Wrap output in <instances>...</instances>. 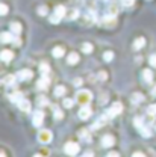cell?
<instances>
[{
	"instance_id": "ac0fdd59",
	"label": "cell",
	"mask_w": 156,
	"mask_h": 157,
	"mask_svg": "<svg viewBox=\"0 0 156 157\" xmlns=\"http://www.w3.org/2000/svg\"><path fill=\"white\" fill-rule=\"evenodd\" d=\"M11 32L14 33V35H18L20 32H21V26H20V23H11Z\"/></svg>"
},
{
	"instance_id": "3957f363",
	"label": "cell",
	"mask_w": 156,
	"mask_h": 157,
	"mask_svg": "<svg viewBox=\"0 0 156 157\" xmlns=\"http://www.w3.org/2000/svg\"><path fill=\"white\" fill-rule=\"evenodd\" d=\"M52 139H53V135L49 130H42L38 133V140L41 144H49V142H52Z\"/></svg>"
},
{
	"instance_id": "7a4b0ae2",
	"label": "cell",
	"mask_w": 156,
	"mask_h": 157,
	"mask_svg": "<svg viewBox=\"0 0 156 157\" xmlns=\"http://www.w3.org/2000/svg\"><path fill=\"white\" fill-rule=\"evenodd\" d=\"M64 151H65L68 156H76L79 151H80V148H79L78 144H74V142H68V144H65Z\"/></svg>"
},
{
	"instance_id": "2e32d148",
	"label": "cell",
	"mask_w": 156,
	"mask_h": 157,
	"mask_svg": "<svg viewBox=\"0 0 156 157\" xmlns=\"http://www.w3.org/2000/svg\"><path fill=\"white\" fill-rule=\"evenodd\" d=\"M67 62H68L70 65L78 63V62H79V55H78V53H70V55H68V58H67Z\"/></svg>"
},
{
	"instance_id": "f1b7e54d",
	"label": "cell",
	"mask_w": 156,
	"mask_h": 157,
	"mask_svg": "<svg viewBox=\"0 0 156 157\" xmlns=\"http://www.w3.org/2000/svg\"><path fill=\"white\" fill-rule=\"evenodd\" d=\"M82 52L83 53H91L93 52V45L91 44H83L82 45Z\"/></svg>"
},
{
	"instance_id": "d590c367",
	"label": "cell",
	"mask_w": 156,
	"mask_h": 157,
	"mask_svg": "<svg viewBox=\"0 0 156 157\" xmlns=\"http://www.w3.org/2000/svg\"><path fill=\"white\" fill-rule=\"evenodd\" d=\"M38 14L39 15H47V6H41V8H38Z\"/></svg>"
},
{
	"instance_id": "277c9868",
	"label": "cell",
	"mask_w": 156,
	"mask_h": 157,
	"mask_svg": "<svg viewBox=\"0 0 156 157\" xmlns=\"http://www.w3.org/2000/svg\"><path fill=\"white\" fill-rule=\"evenodd\" d=\"M120 112H121V103H118L117 101V103H114V104L108 109V112H106V113L109 115V118H114V117H117Z\"/></svg>"
},
{
	"instance_id": "44dd1931",
	"label": "cell",
	"mask_w": 156,
	"mask_h": 157,
	"mask_svg": "<svg viewBox=\"0 0 156 157\" xmlns=\"http://www.w3.org/2000/svg\"><path fill=\"white\" fill-rule=\"evenodd\" d=\"M39 73H41L42 76H49V73H50L49 65H47V63H41V65H39Z\"/></svg>"
},
{
	"instance_id": "e0dca14e",
	"label": "cell",
	"mask_w": 156,
	"mask_h": 157,
	"mask_svg": "<svg viewBox=\"0 0 156 157\" xmlns=\"http://www.w3.org/2000/svg\"><path fill=\"white\" fill-rule=\"evenodd\" d=\"M144 44H146V39L144 38H138L134 41V48L135 50H139V48H142L144 47Z\"/></svg>"
},
{
	"instance_id": "7402d4cb",
	"label": "cell",
	"mask_w": 156,
	"mask_h": 157,
	"mask_svg": "<svg viewBox=\"0 0 156 157\" xmlns=\"http://www.w3.org/2000/svg\"><path fill=\"white\" fill-rule=\"evenodd\" d=\"M105 26H106V27H114V26H115V18L106 15V18H105Z\"/></svg>"
},
{
	"instance_id": "5bb4252c",
	"label": "cell",
	"mask_w": 156,
	"mask_h": 157,
	"mask_svg": "<svg viewBox=\"0 0 156 157\" xmlns=\"http://www.w3.org/2000/svg\"><path fill=\"white\" fill-rule=\"evenodd\" d=\"M53 14H55L56 17H59V18H64V17H65V14H67V11H65V8H64V6H61V5H59V6L55 8V12H53Z\"/></svg>"
},
{
	"instance_id": "e575fe53",
	"label": "cell",
	"mask_w": 156,
	"mask_h": 157,
	"mask_svg": "<svg viewBox=\"0 0 156 157\" xmlns=\"http://www.w3.org/2000/svg\"><path fill=\"white\" fill-rule=\"evenodd\" d=\"M134 2H135V0H121V5H123L124 8H129V6L134 5Z\"/></svg>"
},
{
	"instance_id": "d6986e66",
	"label": "cell",
	"mask_w": 156,
	"mask_h": 157,
	"mask_svg": "<svg viewBox=\"0 0 156 157\" xmlns=\"http://www.w3.org/2000/svg\"><path fill=\"white\" fill-rule=\"evenodd\" d=\"M64 53H65V50H64L62 47H55V48H53V52H52V55H53L55 58H62V56H64Z\"/></svg>"
},
{
	"instance_id": "4316f807",
	"label": "cell",
	"mask_w": 156,
	"mask_h": 157,
	"mask_svg": "<svg viewBox=\"0 0 156 157\" xmlns=\"http://www.w3.org/2000/svg\"><path fill=\"white\" fill-rule=\"evenodd\" d=\"M142 100H144L142 94H134V95H132V103H134V104H138V103H141Z\"/></svg>"
},
{
	"instance_id": "4dcf8cb0",
	"label": "cell",
	"mask_w": 156,
	"mask_h": 157,
	"mask_svg": "<svg viewBox=\"0 0 156 157\" xmlns=\"http://www.w3.org/2000/svg\"><path fill=\"white\" fill-rule=\"evenodd\" d=\"M73 104H74V101H73V100H70V98H64V107L70 109Z\"/></svg>"
},
{
	"instance_id": "8992f818",
	"label": "cell",
	"mask_w": 156,
	"mask_h": 157,
	"mask_svg": "<svg viewBox=\"0 0 156 157\" xmlns=\"http://www.w3.org/2000/svg\"><path fill=\"white\" fill-rule=\"evenodd\" d=\"M32 76H34V73L30 70H21V71L17 73V78L18 80H30Z\"/></svg>"
},
{
	"instance_id": "f546056e",
	"label": "cell",
	"mask_w": 156,
	"mask_h": 157,
	"mask_svg": "<svg viewBox=\"0 0 156 157\" xmlns=\"http://www.w3.org/2000/svg\"><path fill=\"white\" fill-rule=\"evenodd\" d=\"M147 113H149L150 117H155V115H156V104L149 106V109H147Z\"/></svg>"
},
{
	"instance_id": "d4e9b609",
	"label": "cell",
	"mask_w": 156,
	"mask_h": 157,
	"mask_svg": "<svg viewBox=\"0 0 156 157\" xmlns=\"http://www.w3.org/2000/svg\"><path fill=\"white\" fill-rule=\"evenodd\" d=\"M3 83L8 85V86L14 85V83H15V76H6V77L3 78Z\"/></svg>"
},
{
	"instance_id": "1f68e13d",
	"label": "cell",
	"mask_w": 156,
	"mask_h": 157,
	"mask_svg": "<svg viewBox=\"0 0 156 157\" xmlns=\"http://www.w3.org/2000/svg\"><path fill=\"white\" fill-rule=\"evenodd\" d=\"M103 59H105L106 62H109V60H112V59H114V53H112V52H106V53L103 55Z\"/></svg>"
},
{
	"instance_id": "b9f144b4",
	"label": "cell",
	"mask_w": 156,
	"mask_h": 157,
	"mask_svg": "<svg viewBox=\"0 0 156 157\" xmlns=\"http://www.w3.org/2000/svg\"><path fill=\"white\" fill-rule=\"evenodd\" d=\"M108 157H118V153H109Z\"/></svg>"
},
{
	"instance_id": "7c38bea8",
	"label": "cell",
	"mask_w": 156,
	"mask_h": 157,
	"mask_svg": "<svg viewBox=\"0 0 156 157\" xmlns=\"http://www.w3.org/2000/svg\"><path fill=\"white\" fill-rule=\"evenodd\" d=\"M18 107L23 110V112H30V101L26 100V98H23V100L18 103Z\"/></svg>"
},
{
	"instance_id": "ffe728a7",
	"label": "cell",
	"mask_w": 156,
	"mask_h": 157,
	"mask_svg": "<svg viewBox=\"0 0 156 157\" xmlns=\"http://www.w3.org/2000/svg\"><path fill=\"white\" fill-rule=\"evenodd\" d=\"M65 17H67L68 20L78 18V17H79V11H78V9H71V11H68V12L65 14Z\"/></svg>"
},
{
	"instance_id": "9c48e42d",
	"label": "cell",
	"mask_w": 156,
	"mask_h": 157,
	"mask_svg": "<svg viewBox=\"0 0 156 157\" xmlns=\"http://www.w3.org/2000/svg\"><path fill=\"white\" fill-rule=\"evenodd\" d=\"M106 12H108L106 15H109V17H115V15L118 14V5L117 3H114V2H112V3H109V5H108Z\"/></svg>"
},
{
	"instance_id": "7bdbcfd3",
	"label": "cell",
	"mask_w": 156,
	"mask_h": 157,
	"mask_svg": "<svg viewBox=\"0 0 156 157\" xmlns=\"http://www.w3.org/2000/svg\"><path fill=\"white\" fill-rule=\"evenodd\" d=\"M144 154L142 153H134V157H142Z\"/></svg>"
},
{
	"instance_id": "f35d334b",
	"label": "cell",
	"mask_w": 156,
	"mask_h": 157,
	"mask_svg": "<svg viewBox=\"0 0 156 157\" xmlns=\"http://www.w3.org/2000/svg\"><path fill=\"white\" fill-rule=\"evenodd\" d=\"M150 65H152V67H156V55H152V56H150Z\"/></svg>"
},
{
	"instance_id": "ee69618b",
	"label": "cell",
	"mask_w": 156,
	"mask_h": 157,
	"mask_svg": "<svg viewBox=\"0 0 156 157\" xmlns=\"http://www.w3.org/2000/svg\"><path fill=\"white\" fill-rule=\"evenodd\" d=\"M74 85H76V86L80 85V78H74Z\"/></svg>"
},
{
	"instance_id": "d6a6232c",
	"label": "cell",
	"mask_w": 156,
	"mask_h": 157,
	"mask_svg": "<svg viewBox=\"0 0 156 157\" xmlns=\"http://www.w3.org/2000/svg\"><path fill=\"white\" fill-rule=\"evenodd\" d=\"M6 14H8V6L0 3V15H6Z\"/></svg>"
},
{
	"instance_id": "ba28073f",
	"label": "cell",
	"mask_w": 156,
	"mask_h": 157,
	"mask_svg": "<svg viewBox=\"0 0 156 157\" xmlns=\"http://www.w3.org/2000/svg\"><path fill=\"white\" fill-rule=\"evenodd\" d=\"M115 144V139L114 136H111V135H105L103 139H102V145L105 147V148H109V147H112Z\"/></svg>"
},
{
	"instance_id": "8d00e7d4",
	"label": "cell",
	"mask_w": 156,
	"mask_h": 157,
	"mask_svg": "<svg viewBox=\"0 0 156 157\" xmlns=\"http://www.w3.org/2000/svg\"><path fill=\"white\" fill-rule=\"evenodd\" d=\"M59 21H61V18H59V17H56L55 14H52V17H50V23H53V24H58Z\"/></svg>"
},
{
	"instance_id": "484cf974",
	"label": "cell",
	"mask_w": 156,
	"mask_h": 157,
	"mask_svg": "<svg viewBox=\"0 0 156 157\" xmlns=\"http://www.w3.org/2000/svg\"><path fill=\"white\" fill-rule=\"evenodd\" d=\"M79 136H80L82 140H85V142H90V140H91V136H90V133H88L86 130H82V132L79 133Z\"/></svg>"
},
{
	"instance_id": "6da1fadb",
	"label": "cell",
	"mask_w": 156,
	"mask_h": 157,
	"mask_svg": "<svg viewBox=\"0 0 156 157\" xmlns=\"http://www.w3.org/2000/svg\"><path fill=\"white\" fill-rule=\"evenodd\" d=\"M91 100H93V94L90 91H86V89H82V91H79L76 94V101L80 103V104H88Z\"/></svg>"
},
{
	"instance_id": "52a82bcc",
	"label": "cell",
	"mask_w": 156,
	"mask_h": 157,
	"mask_svg": "<svg viewBox=\"0 0 156 157\" xmlns=\"http://www.w3.org/2000/svg\"><path fill=\"white\" fill-rule=\"evenodd\" d=\"M90 117H91V109H90L86 104H83L82 109L79 110V118H80V119H88Z\"/></svg>"
},
{
	"instance_id": "74e56055",
	"label": "cell",
	"mask_w": 156,
	"mask_h": 157,
	"mask_svg": "<svg viewBox=\"0 0 156 157\" xmlns=\"http://www.w3.org/2000/svg\"><path fill=\"white\" fill-rule=\"evenodd\" d=\"M55 118H56V119H61V118H62V112L59 110L58 107H55Z\"/></svg>"
},
{
	"instance_id": "60d3db41",
	"label": "cell",
	"mask_w": 156,
	"mask_h": 157,
	"mask_svg": "<svg viewBox=\"0 0 156 157\" xmlns=\"http://www.w3.org/2000/svg\"><path fill=\"white\" fill-rule=\"evenodd\" d=\"M98 78H100V80H106V73H105V71H100V73H98Z\"/></svg>"
},
{
	"instance_id": "603a6c76",
	"label": "cell",
	"mask_w": 156,
	"mask_h": 157,
	"mask_svg": "<svg viewBox=\"0 0 156 157\" xmlns=\"http://www.w3.org/2000/svg\"><path fill=\"white\" fill-rule=\"evenodd\" d=\"M139 132H141V136H142V137H150V136H152L150 128H147V127H144V125L139 128Z\"/></svg>"
},
{
	"instance_id": "cb8c5ba5",
	"label": "cell",
	"mask_w": 156,
	"mask_h": 157,
	"mask_svg": "<svg viewBox=\"0 0 156 157\" xmlns=\"http://www.w3.org/2000/svg\"><path fill=\"white\" fill-rule=\"evenodd\" d=\"M9 98H11V101H12V103H17V104H18L20 101L23 100V95H21L20 92H15V94H12Z\"/></svg>"
},
{
	"instance_id": "bcb514c9",
	"label": "cell",
	"mask_w": 156,
	"mask_h": 157,
	"mask_svg": "<svg viewBox=\"0 0 156 157\" xmlns=\"http://www.w3.org/2000/svg\"><path fill=\"white\" fill-rule=\"evenodd\" d=\"M155 128H156V124H155Z\"/></svg>"
},
{
	"instance_id": "9a60e30c",
	"label": "cell",
	"mask_w": 156,
	"mask_h": 157,
	"mask_svg": "<svg viewBox=\"0 0 156 157\" xmlns=\"http://www.w3.org/2000/svg\"><path fill=\"white\" fill-rule=\"evenodd\" d=\"M142 80L147 82V83H152V80H153V73H152L150 70H144V71H142Z\"/></svg>"
},
{
	"instance_id": "ab89813d",
	"label": "cell",
	"mask_w": 156,
	"mask_h": 157,
	"mask_svg": "<svg viewBox=\"0 0 156 157\" xmlns=\"http://www.w3.org/2000/svg\"><path fill=\"white\" fill-rule=\"evenodd\" d=\"M38 104H41V106H44V104H47V100L44 97H39L38 98Z\"/></svg>"
},
{
	"instance_id": "836d02e7",
	"label": "cell",
	"mask_w": 156,
	"mask_h": 157,
	"mask_svg": "<svg viewBox=\"0 0 156 157\" xmlns=\"http://www.w3.org/2000/svg\"><path fill=\"white\" fill-rule=\"evenodd\" d=\"M134 125L138 127V128H141L142 127V118H135L134 119Z\"/></svg>"
},
{
	"instance_id": "83f0119b",
	"label": "cell",
	"mask_w": 156,
	"mask_h": 157,
	"mask_svg": "<svg viewBox=\"0 0 156 157\" xmlns=\"http://www.w3.org/2000/svg\"><path fill=\"white\" fill-rule=\"evenodd\" d=\"M64 94H65V88L64 86H56L55 88V95L56 97H62Z\"/></svg>"
},
{
	"instance_id": "f6af8a7d",
	"label": "cell",
	"mask_w": 156,
	"mask_h": 157,
	"mask_svg": "<svg viewBox=\"0 0 156 157\" xmlns=\"http://www.w3.org/2000/svg\"><path fill=\"white\" fill-rule=\"evenodd\" d=\"M152 94L156 97V86H153V89H152Z\"/></svg>"
},
{
	"instance_id": "5b68a950",
	"label": "cell",
	"mask_w": 156,
	"mask_h": 157,
	"mask_svg": "<svg viewBox=\"0 0 156 157\" xmlns=\"http://www.w3.org/2000/svg\"><path fill=\"white\" fill-rule=\"evenodd\" d=\"M32 121H34V125H35V127H39V125L42 124V121H44V113H42V110H37V112H34Z\"/></svg>"
},
{
	"instance_id": "30bf717a",
	"label": "cell",
	"mask_w": 156,
	"mask_h": 157,
	"mask_svg": "<svg viewBox=\"0 0 156 157\" xmlns=\"http://www.w3.org/2000/svg\"><path fill=\"white\" fill-rule=\"evenodd\" d=\"M12 58H14V53L11 50H3L0 53V60H3V62H11Z\"/></svg>"
},
{
	"instance_id": "4fadbf2b",
	"label": "cell",
	"mask_w": 156,
	"mask_h": 157,
	"mask_svg": "<svg viewBox=\"0 0 156 157\" xmlns=\"http://www.w3.org/2000/svg\"><path fill=\"white\" fill-rule=\"evenodd\" d=\"M12 39H14L12 32H11V33H9V32H3V33L0 35V42H3V44H6V42H12Z\"/></svg>"
},
{
	"instance_id": "8fae6325",
	"label": "cell",
	"mask_w": 156,
	"mask_h": 157,
	"mask_svg": "<svg viewBox=\"0 0 156 157\" xmlns=\"http://www.w3.org/2000/svg\"><path fill=\"white\" fill-rule=\"evenodd\" d=\"M49 76H42V77L38 80V83H37V88L38 89H47L49 88Z\"/></svg>"
}]
</instances>
